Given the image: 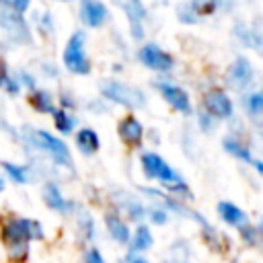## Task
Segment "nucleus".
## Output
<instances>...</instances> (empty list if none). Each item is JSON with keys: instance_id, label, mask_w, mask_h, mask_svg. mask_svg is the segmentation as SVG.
<instances>
[{"instance_id": "1", "label": "nucleus", "mask_w": 263, "mask_h": 263, "mask_svg": "<svg viewBox=\"0 0 263 263\" xmlns=\"http://www.w3.org/2000/svg\"><path fill=\"white\" fill-rule=\"evenodd\" d=\"M31 238H43V230L35 220H10L2 228V240L14 261H23L27 257Z\"/></svg>"}, {"instance_id": "2", "label": "nucleus", "mask_w": 263, "mask_h": 263, "mask_svg": "<svg viewBox=\"0 0 263 263\" xmlns=\"http://www.w3.org/2000/svg\"><path fill=\"white\" fill-rule=\"evenodd\" d=\"M64 64L74 74H88L90 72V64H88V58L84 51V33L82 31L72 33L66 49H64Z\"/></svg>"}, {"instance_id": "3", "label": "nucleus", "mask_w": 263, "mask_h": 263, "mask_svg": "<svg viewBox=\"0 0 263 263\" xmlns=\"http://www.w3.org/2000/svg\"><path fill=\"white\" fill-rule=\"evenodd\" d=\"M101 92H103L107 99H111V101H115V103H121V105H125V107H132V109L144 105V95H142L138 88H132V86H127V84H123V82L107 80V82H103Z\"/></svg>"}, {"instance_id": "4", "label": "nucleus", "mask_w": 263, "mask_h": 263, "mask_svg": "<svg viewBox=\"0 0 263 263\" xmlns=\"http://www.w3.org/2000/svg\"><path fill=\"white\" fill-rule=\"evenodd\" d=\"M142 166H144V173L152 179H160L162 183H179V175L154 152H146L142 154Z\"/></svg>"}, {"instance_id": "5", "label": "nucleus", "mask_w": 263, "mask_h": 263, "mask_svg": "<svg viewBox=\"0 0 263 263\" xmlns=\"http://www.w3.org/2000/svg\"><path fill=\"white\" fill-rule=\"evenodd\" d=\"M138 58H140V62H142L146 68H150V70L166 72V70L173 68V58H171L166 51H162L158 45H154V43L144 45V47L140 49Z\"/></svg>"}, {"instance_id": "6", "label": "nucleus", "mask_w": 263, "mask_h": 263, "mask_svg": "<svg viewBox=\"0 0 263 263\" xmlns=\"http://www.w3.org/2000/svg\"><path fill=\"white\" fill-rule=\"evenodd\" d=\"M203 107L212 117L224 119V117L232 115V101L228 99V95L224 90H218V88L203 95Z\"/></svg>"}, {"instance_id": "7", "label": "nucleus", "mask_w": 263, "mask_h": 263, "mask_svg": "<svg viewBox=\"0 0 263 263\" xmlns=\"http://www.w3.org/2000/svg\"><path fill=\"white\" fill-rule=\"evenodd\" d=\"M33 138H35V142H37L41 148H45L47 152H51V156H53L58 162L70 164V152H68V146H66L60 138H55V136H51L49 132H43V129H37V132L33 134Z\"/></svg>"}, {"instance_id": "8", "label": "nucleus", "mask_w": 263, "mask_h": 263, "mask_svg": "<svg viewBox=\"0 0 263 263\" xmlns=\"http://www.w3.org/2000/svg\"><path fill=\"white\" fill-rule=\"evenodd\" d=\"M80 16L84 21V25L88 27H99L103 25V21L107 18V8L103 2L99 0H82L80 2Z\"/></svg>"}, {"instance_id": "9", "label": "nucleus", "mask_w": 263, "mask_h": 263, "mask_svg": "<svg viewBox=\"0 0 263 263\" xmlns=\"http://www.w3.org/2000/svg\"><path fill=\"white\" fill-rule=\"evenodd\" d=\"M160 95L171 103V107H175L177 111H183V113H189L191 111V103H189V97L183 88L179 86H173V84H160Z\"/></svg>"}, {"instance_id": "10", "label": "nucleus", "mask_w": 263, "mask_h": 263, "mask_svg": "<svg viewBox=\"0 0 263 263\" xmlns=\"http://www.w3.org/2000/svg\"><path fill=\"white\" fill-rule=\"evenodd\" d=\"M251 78H253V68H251L249 60L236 58L234 64H232L230 70H228V80H230L234 86L242 88V86H247V84L251 82Z\"/></svg>"}, {"instance_id": "11", "label": "nucleus", "mask_w": 263, "mask_h": 263, "mask_svg": "<svg viewBox=\"0 0 263 263\" xmlns=\"http://www.w3.org/2000/svg\"><path fill=\"white\" fill-rule=\"evenodd\" d=\"M142 134H144L142 123H140L136 117L129 115V117L121 119V123H119V136H121V140H123L125 144L138 146V144L142 142Z\"/></svg>"}, {"instance_id": "12", "label": "nucleus", "mask_w": 263, "mask_h": 263, "mask_svg": "<svg viewBox=\"0 0 263 263\" xmlns=\"http://www.w3.org/2000/svg\"><path fill=\"white\" fill-rule=\"evenodd\" d=\"M218 212H220L222 220L228 222V224H232V226H240V228H242V226L249 224L247 214H245L240 208H236L234 203H230V201H220V203H218Z\"/></svg>"}, {"instance_id": "13", "label": "nucleus", "mask_w": 263, "mask_h": 263, "mask_svg": "<svg viewBox=\"0 0 263 263\" xmlns=\"http://www.w3.org/2000/svg\"><path fill=\"white\" fill-rule=\"evenodd\" d=\"M119 6L127 12L129 21H132V27H134V35L136 37H142V29H140V21L144 18V8H142V2L140 0H117Z\"/></svg>"}, {"instance_id": "14", "label": "nucleus", "mask_w": 263, "mask_h": 263, "mask_svg": "<svg viewBox=\"0 0 263 263\" xmlns=\"http://www.w3.org/2000/svg\"><path fill=\"white\" fill-rule=\"evenodd\" d=\"M105 224L113 238H117L119 242H129V228L125 226V222H121V218L115 212H109L105 216Z\"/></svg>"}, {"instance_id": "15", "label": "nucleus", "mask_w": 263, "mask_h": 263, "mask_svg": "<svg viewBox=\"0 0 263 263\" xmlns=\"http://www.w3.org/2000/svg\"><path fill=\"white\" fill-rule=\"evenodd\" d=\"M76 146L84 154H95L99 150V136L92 129H80L76 134Z\"/></svg>"}, {"instance_id": "16", "label": "nucleus", "mask_w": 263, "mask_h": 263, "mask_svg": "<svg viewBox=\"0 0 263 263\" xmlns=\"http://www.w3.org/2000/svg\"><path fill=\"white\" fill-rule=\"evenodd\" d=\"M43 199H45V203H47L51 210H58V212H66V210H68V201L62 197L60 189H58L53 183H47V185L43 187Z\"/></svg>"}, {"instance_id": "17", "label": "nucleus", "mask_w": 263, "mask_h": 263, "mask_svg": "<svg viewBox=\"0 0 263 263\" xmlns=\"http://www.w3.org/2000/svg\"><path fill=\"white\" fill-rule=\"evenodd\" d=\"M152 245V234L148 230V226H138L134 236H132V253L136 251H146Z\"/></svg>"}, {"instance_id": "18", "label": "nucleus", "mask_w": 263, "mask_h": 263, "mask_svg": "<svg viewBox=\"0 0 263 263\" xmlns=\"http://www.w3.org/2000/svg\"><path fill=\"white\" fill-rule=\"evenodd\" d=\"M31 105L39 111V113H53V103H51V97L49 92L45 90H35L31 97H29Z\"/></svg>"}, {"instance_id": "19", "label": "nucleus", "mask_w": 263, "mask_h": 263, "mask_svg": "<svg viewBox=\"0 0 263 263\" xmlns=\"http://www.w3.org/2000/svg\"><path fill=\"white\" fill-rule=\"evenodd\" d=\"M53 123H55L58 132H62V134H70V132H72V127H74L72 117H70V115L64 111V109L53 111Z\"/></svg>"}, {"instance_id": "20", "label": "nucleus", "mask_w": 263, "mask_h": 263, "mask_svg": "<svg viewBox=\"0 0 263 263\" xmlns=\"http://www.w3.org/2000/svg\"><path fill=\"white\" fill-rule=\"evenodd\" d=\"M224 148H226L230 154H234V156H238V158H242V160H251V152H249L245 146H240L238 140H234V138H226V140H224Z\"/></svg>"}, {"instance_id": "21", "label": "nucleus", "mask_w": 263, "mask_h": 263, "mask_svg": "<svg viewBox=\"0 0 263 263\" xmlns=\"http://www.w3.org/2000/svg\"><path fill=\"white\" fill-rule=\"evenodd\" d=\"M218 8V0H191V10L195 14H212Z\"/></svg>"}, {"instance_id": "22", "label": "nucleus", "mask_w": 263, "mask_h": 263, "mask_svg": "<svg viewBox=\"0 0 263 263\" xmlns=\"http://www.w3.org/2000/svg\"><path fill=\"white\" fill-rule=\"evenodd\" d=\"M2 166H4V171L8 173V177H10V179H14L16 183H27V181H29L27 168H23V166H16V164H10V162H4Z\"/></svg>"}, {"instance_id": "23", "label": "nucleus", "mask_w": 263, "mask_h": 263, "mask_svg": "<svg viewBox=\"0 0 263 263\" xmlns=\"http://www.w3.org/2000/svg\"><path fill=\"white\" fill-rule=\"evenodd\" d=\"M247 107H249L251 113H261V109H263V95H261V92H253V95H249V99H247Z\"/></svg>"}, {"instance_id": "24", "label": "nucleus", "mask_w": 263, "mask_h": 263, "mask_svg": "<svg viewBox=\"0 0 263 263\" xmlns=\"http://www.w3.org/2000/svg\"><path fill=\"white\" fill-rule=\"evenodd\" d=\"M0 2L6 4V6H10L14 12H25L29 8V2L31 0H0Z\"/></svg>"}, {"instance_id": "25", "label": "nucleus", "mask_w": 263, "mask_h": 263, "mask_svg": "<svg viewBox=\"0 0 263 263\" xmlns=\"http://www.w3.org/2000/svg\"><path fill=\"white\" fill-rule=\"evenodd\" d=\"M84 261H86V263H105L103 255H101L97 249H90V251H86V253H84Z\"/></svg>"}, {"instance_id": "26", "label": "nucleus", "mask_w": 263, "mask_h": 263, "mask_svg": "<svg viewBox=\"0 0 263 263\" xmlns=\"http://www.w3.org/2000/svg\"><path fill=\"white\" fill-rule=\"evenodd\" d=\"M150 216H152V220H154L156 224H162V222L166 220V214H164L162 210H152V212H150Z\"/></svg>"}, {"instance_id": "27", "label": "nucleus", "mask_w": 263, "mask_h": 263, "mask_svg": "<svg viewBox=\"0 0 263 263\" xmlns=\"http://www.w3.org/2000/svg\"><path fill=\"white\" fill-rule=\"evenodd\" d=\"M127 263H148V259H144L142 255H138V253H132L129 251V255H127V259H125Z\"/></svg>"}, {"instance_id": "28", "label": "nucleus", "mask_w": 263, "mask_h": 263, "mask_svg": "<svg viewBox=\"0 0 263 263\" xmlns=\"http://www.w3.org/2000/svg\"><path fill=\"white\" fill-rule=\"evenodd\" d=\"M6 78H8V74H6V64H4V60L0 58V86H4Z\"/></svg>"}, {"instance_id": "29", "label": "nucleus", "mask_w": 263, "mask_h": 263, "mask_svg": "<svg viewBox=\"0 0 263 263\" xmlns=\"http://www.w3.org/2000/svg\"><path fill=\"white\" fill-rule=\"evenodd\" d=\"M255 166H257V171H259V173H261V171H263V164H261V162H259V160H255Z\"/></svg>"}, {"instance_id": "30", "label": "nucleus", "mask_w": 263, "mask_h": 263, "mask_svg": "<svg viewBox=\"0 0 263 263\" xmlns=\"http://www.w3.org/2000/svg\"><path fill=\"white\" fill-rule=\"evenodd\" d=\"M2 187H4V183H2V179H0V191H2Z\"/></svg>"}]
</instances>
